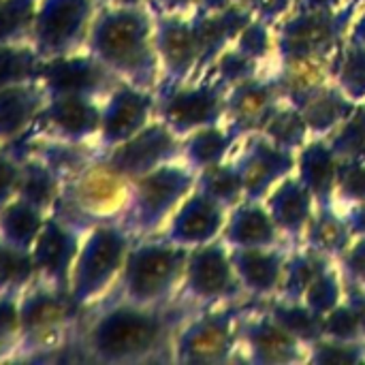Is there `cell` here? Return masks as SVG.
Instances as JSON below:
<instances>
[{
	"mask_svg": "<svg viewBox=\"0 0 365 365\" xmlns=\"http://www.w3.org/2000/svg\"><path fill=\"white\" fill-rule=\"evenodd\" d=\"M195 310L184 302L152 308L120 295L107 297L79 323L77 344L88 361L137 365L173 361V340Z\"/></svg>",
	"mask_w": 365,
	"mask_h": 365,
	"instance_id": "obj_1",
	"label": "cell"
},
{
	"mask_svg": "<svg viewBox=\"0 0 365 365\" xmlns=\"http://www.w3.org/2000/svg\"><path fill=\"white\" fill-rule=\"evenodd\" d=\"M86 49L120 81L154 90L160 83L156 17L148 4L101 6Z\"/></svg>",
	"mask_w": 365,
	"mask_h": 365,
	"instance_id": "obj_2",
	"label": "cell"
},
{
	"mask_svg": "<svg viewBox=\"0 0 365 365\" xmlns=\"http://www.w3.org/2000/svg\"><path fill=\"white\" fill-rule=\"evenodd\" d=\"M359 4L351 0L336 11L297 4L276 24V64L327 66L334 75L336 58L349 38Z\"/></svg>",
	"mask_w": 365,
	"mask_h": 365,
	"instance_id": "obj_3",
	"label": "cell"
},
{
	"mask_svg": "<svg viewBox=\"0 0 365 365\" xmlns=\"http://www.w3.org/2000/svg\"><path fill=\"white\" fill-rule=\"evenodd\" d=\"M133 242L135 235L120 220L86 229L68 284V295L83 317L115 293Z\"/></svg>",
	"mask_w": 365,
	"mask_h": 365,
	"instance_id": "obj_4",
	"label": "cell"
},
{
	"mask_svg": "<svg viewBox=\"0 0 365 365\" xmlns=\"http://www.w3.org/2000/svg\"><path fill=\"white\" fill-rule=\"evenodd\" d=\"M188 252V248L171 244L160 233L137 237L128 250L113 295L152 308L175 304L184 282Z\"/></svg>",
	"mask_w": 365,
	"mask_h": 365,
	"instance_id": "obj_5",
	"label": "cell"
},
{
	"mask_svg": "<svg viewBox=\"0 0 365 365\" xmlns=\"http://www.w3.org/2000/svg\"><path fill=\"white\" fill-rule=\"evenodd\" d=\"M21 329L19 357H45L62 351L71 338H77L83 314L73 304L68 291L36 280L19 295Z\"/></svg>",
	"mask_w": 365,
	"mask_h": 365,
	"instance_id": "obj_6",
	"label": "cell"
},
{
	"mask_svg": "<svg viewBox=\"0 0 365 365\" xmlns=\"http://www.w3.org/2000/svg\"><path fill=\"white\" fill-rule=\"evenodd\" d=\"M197 171L184 160L167 163L130 182V197L120 222L137 237L163 233L180 203L195 190Z\"/></svg>",
	"mask_w": 365,
	"mask_h": 365,
	"instance_id": "obj_7",
	"label": "cell"
},
{
	"mask_svg": "<svg viewBox=\"0 0 365 365\" xmlns=\"http://www.w3.org/2000/svg\"><path fill=\"white\" fill-rule=\"evenodd\" d=\"M248 302L195 310L175 334L173 364L218 365L240 361V319Z\"/></svg>",
	"mask_w": 365,
	"mask_h": 365,
	"instance_id": "obj_8",
	"label": "cell"
},
{
	"mask_svg": "<svg viewBox=\"0 0 365 365\" xmlns=\"http://www.w3.org/2000/svg\"><path fill=\"white\" fill-rule=\"evenodd\" d=\"M130 197V180L111 169L103 156L92 160L64 186V197L56 212L90 227L120 220Z\"/></svg>",
	"mask_w": 365,
	"mask_h": 365,
	"instance_id": "obj_9",
	"label": "cell"
},
{
	"mask_svg": "<svg viewBox=\"0 0 365 365\" xmlns=\"http://www.w3.org/2000/svg\"><path fill=\"white\" fill-rule=\"evenodd\" d=\"M180 302L192 310L244 304L246 295L231 261V250L222 240L192 248L188 252Z\"/></svg>",
	"mask_w": 365,
	"mask_h": 365,
	"instance_id": "obj_10",
	"label": "cell"
},
{
	"mask_svg": "<svg viewBox=\"0 0 365 365\" xmlns=\"http://www.w3.org/2000/svg\"><path fill=\"white\" fill-rule=\"evenodd\" d=\"M98 9L96 0H36L30 43L43 60L86 49Z\"/></svg>",
	"mask_w": 365,
	"mask_h": 365,
	"instance_id": "obj_11",
	"label": "cell"
},
{
	"mask_svg": "<svg viewBox=\"0 0 365 365\" xmlns=\"http://www.w3.org/2000/svg\"><path fill=\"white\" fill-rule=\"evenodd\" d=\"M227 92L212 73H205L167 92H156V118L184 139L192 130L225 124Z\"/></svg>",
	"mask_w": 365,
	"mask_h": 365,
	"instance_id": "obj_12",
	"label": "cell"
},
{
	"mask_svg": "<svg viewBox=\"0 0 365 365\" xmlns=\"http://www.w3.org/2000/svg\"><path fill=\"white\" fill-rule=\"evenodd\" d=\"M240 361L257 365L308 364V346L293 338L261 302L250 299L240 319Z\"/></svg>",
	"mask_w": 365,
	"mask_h": 365,
	"instance_id": "obj_13",
	"label": "cell"
},
{
	"mask_svg": "<svg viewBox=\"0 0 365 365\" xmlns=\"http://www.w3.org/2000/svg\"><path fill=\"white\" fill-rule=\"evenodd\" d=\"M156 49L160 58V83L156 92H167L201 77V41L190 15H154Z\"/></svg>",
	"mask_w": 365,
	"mask_h": 365,
	"instance_id": "obj_14",
	"label": "cell"
},
{
	"mask_svg": "<svg viewBox=\"0 0 365 365\" xmlns=\"http://www.w3.org/2000/svg\"><path fill=\"white\" fill-rule=\"evenodd\" d=\"M156 120V92L120 81L105 98L96 148L101 154L128 141Z\"/></svg>",
	"mask_w": 365,
	"mask_h": 365,
	"instance_id": "obj_15",
	"label": "cell"
},
{
	"mask_svg": "<svg viewBox=\"0 0 365 365\" xmlns=\"http://www.w3.org/2000/svg\"><path fill=\"white\" fill-rule=\"evenodd\" d=\"M88 227L71 220L60 212H51L30 250L36 278L62 291H68L73 265Z\"/></svg>",
	"mask_w": 365,
	"mask_h": 365,
	"instance_id": "obj_16",
	"label": "cell"
},
{
	"mask_svg": "<svg viewBox=\"0 0 365 365\" xmlns=\"http://www.w3.org/2000/svg\"><path fill=\"white\" fill-rule=\"evenodd\" d=\"M101 156L111 169L133 182L167 163L182 160V137L156 118L135 137Z\"/></svg>",
	"mask_w": 365,
	"mask_h": 365,
	"instance_id": "obj_17",
	"label": "cell"
},
{
	"mask_svg": "<svg viewBox=\"0 0 365 365\" xmlns=\"http://www.w3.org/2000/svg\"><path fill=\"white\" fill-rule=\"evenodd\" d=\"M233 160L244 178L246 199L263 201L284 178L295 173L297 152L284 150L261 133L242 137Z\"/></svg>",
	"mask_w": 365,
	"mask_h": 365,
	"instance_id": "obj_18",
	"label": "cell"
},
{
	"mask_svg": "<svg viewBox=\"0 0 365 365\" xmlns=\"http://www.w3.org/2000/svg\"><path fill=\"white\" fill-rule=\"evenodd\" d=\"M47 94H83L105 98L120 79L88 49L41 62L38 79Z\"/></svg>",
	"mask_w": 365,
	"mask_h": 365,
	"instance_id": "obj_19",
	"label": "cell"
},
{
	"mask_svg": "<svg viewBox=\"0 0 365 365\" xmlns=\"http://www.w3.org/2000/svg\"><path fill=\"white\" fill-rule=\"evenodd\" d=\"M103 101L83 94H47L32 135L94 145L101 130Z\"/></svg>",
	"mask_w": 365,
	"mask_h": 365,
	"instance_id": "obj_20",
	"label": "cell"
},
{
	"mask_svg": "<svg viewBox=\"0 0 365 365\" xmlns=\"http://www.w3.org/2000/svg\"><path fill=\"white\" fill-rule=\"evenodd\" d=\"M282 101L284 96L278 77L274 73V66H269L257 77L229 88L225 124H229L242 137L261 133Z\"/></svg>",
	"mask_w": 365,
	"mask_h": 365,
	"instance_id": "obj_21",
	"label": "cell"
},
{
	"mask_svg": "<svg viewBox=\"0 0 365 365\" xmlns=\"http://www.w3.org/2000/svg\"><path fill=\"white\" fill-rule=\"evenodd\" d=\"M229 210L201 190H192L169 218L163 237L182 248H199L222 237Z\"/></svg>",
	"mask_w": 365,
	"mask_h": 365,
	"instance_id": "obj_22",
	"label": "cell"
},
{
	"mask_svg": "<svg viewBox=\"0 0 365 365\" xmlns=\"http://www.w3.org/2000/svg\"><path fill=\"white\" fill-rule=\"evenodd\" d=\"M284 101L299 109L312 137H329L357 107V103L349 98L334 79L295 90L287 94Z\"/></svg>",
	"mask_w": 365,
	"mask_h": 365,
	"instance_id": "obj_23",
	"label": "cell"
},
{
	"mask_svg": "<svg viewBox=\"0 0 365 365\" xmlns=\"http://www.w3.org/2000/svg\"><path fill=\"white\" fill-rule=\"evenodd\" d=\"M291 248L293 246L229 248L237 278L250 299L265 302L280 293Z\"/></svg>",
	"mask_w": 365,
	"mask_h": 365,
	"instance_id": "obj_24",
	"label": "cell"
},
{
	"mask_svg": "<svg viewBox=\"0 0 365 365\" xmlns=\"http://www.w3.org/2000/svg\"><path fill=\"white\" fill-rule=\"evenodd\" d=\"M45 101L47 92L38 81L0 90V148L15 150L34 133Z\"/></svg>",
	"mask_w": 365,
	"mask_h": 365,
	"instance_id": "obj_25",
	"label": "cell"
},
{
	"mask_svg": "<svg viewBox=\"0 0 365 365\" xmlns=\"http://www.w3.org/2000/svg\"><path fill=\"white\" fill-rule=\"evenodd\" d=\"M263 203L287 242L291 246H299L317 212V199L304 186V182L295 173H291L263 199Z\"/></svg>",
	"mask_w": 365,
	"mask_h": 365,
	"instance_id": "obj_26",
	"label": "cell"
},
{
	"mask_svg": "<svg viewBox=\"0 0 365 365\" xmlns=\"http://www.w3.org/2000/svg\"><path fill=\"white\" fill-rule=\"evenodd\" d=\"M229 248H269V246H291L278 225L274 222L269 210L263 201L244 199L233 210H229L222 237Z\"/></svg>",
	"mask_w": 365,
	"mask_h": 365,
	"instance_id": "obj_27",
	"label": "cell"
},
{
	"mask_svg": "<svg viewBox=\"0 0 365 365\" xmlns=\"http://www.w3.org/2000/svg\"><path fill=\"white\" fill-rule=\"evenodd\" d=\"M340 160L342 158L336 154L327 137H312L302 150H297L295 175L312 192L317 205H334Z\"/></svg>",
	"mask_w": 365,
	"mask_h": 365,
	"instance_id": "obj_28",
	"label": "cell"
},
{
	"mask_svg": "<svg viewBox=\"0 0 365 365\" xmlns=\"http://www.w3.org/2000/svg\"><path fill=\"white\" fill-rule=\"evenodd\" d=\"M240 141L242 135L233 130L229 124L205 126L192 130L182 139V160L195 171H201L212 165L229 160L235 154Z\"/></svg>",
	"mask_w": 365,
	"mask_h": 365,
	"instance_id": "obj_29",
	"label": "cell"
},
{
	"mask_svg": "<svg viewBox=\"0 0 365 365\" xmlns=\"http://www.w3.org/2000/svg\"><path fill=\"white\" fill-rule=\"evenodd\" d=\"M64 178L47 165L41 156L32 152L21 154V180L17 195L41 207L43 212L51 214L58 210L62 197H64Z\"/></svg>",
	"mask_w": 365,
	"mask_h": 365,
	"instance_id": "obj_30",
	"label": "cell"
},
{
	"mask_svg": "<svg viewBox=\"0 0 365 365\" xmlns=\"http://www.w3.org/2000/svg\"><path fill=\"white\" fill-rule=\"evenodd\" d=\"M353 240H355V235H353V231L344 218V212L340 207L317 205V212L306 229L302 244L338 261L340 255L351 246Z\"/></svg>",
	"mask_w": 365,
	"mask_h": 365,
	"instance_id": "obj_31",
	"label": "cell"
},
{
	"mask_svg": "<svg viewBox=\"0 0 365 365\" xmlns=\"http://www.w3.org/2000/svg\"><path fill=\"white\" fill-rule=\"evenodd\" d=\"M47 216L41 207L15 195L0 207V240L15 248L32 250Z\"/></svg>",
	"mask_w": 365,
	"mask_h": 365,
	"instance_id": "obj_32",
	"label": "cell"
},
{
	"mask_svg": "<svg viewBox=\"0 0 365 365\" xmlns=\"http://www.w3.org/2000/svg\"><path fill=\"white\" fill-rule=\"evenodd\" d=\"M334 263H336L334 259H329L327 255H323L306 244L293 246L289 252L287 265H284V278H282L278 297L302 302L306 291L310 289V284L317 280V276Z\"/></svg>",
	"mask_w": 365,
	"mask_h": 365,
	"instance_id": "obj_33",
	"label": "cell"
},
{
	"mask_svg": "<svg viewBox=\"0 0 365 365\" xmlns=\"http://www.w3.org/2000/svg\"><path fill=\"white\" fill-rule=\"evenodd\" d=\"M265 310L293 336L297 338L304 346L317 344L321 338H325V317L317 314L310 306L304 302H293V299H282V297H272L261 302Z\"/></svg>",
	"mask_w": 365,
	"mask_h": 365,
	"instance_id": "obj_34",
	"label": "cell"
},
{
	"mask_svg": "<svg viewBox=\"0 0 365 365\" xmlns=\"http://www.w3.org/2000/svg\"><path fill=\"white\" fill-rule=\"evenodd\" d=\"M323 331L325 338L365 342V287L346 282L344 299L325 317Z\"/></svg>",
	"mask_w": 365,
	"mask_h": 365,
	"instance_id": "obj_35",
	"label": "cell"
},
{
	"mask_svg": "<svg viewBox=\"0 0 365 365\" xmlns=\"http://www.w3.org/2000/svg\"><path fill=\"white\" fill-rule=\"evenodd\" d=\"M197 190L207 195L210 199L218 201L227 210H233L237 203L246 199L244 190V178L233 160V156L225 163L212 165L207 169L197 171Z\"/></svg>",
	"mask_w": 365,
	"mask_h": 365,
	"instance_id": "obj_36",
	"label": "cell"
},
{
	"mask_svg": "<svg viewBox=\"0 0 365 365\" xmlns=\"http://www.w3.org/2000/svg\"><path fill=\"white\" fill-rule=\"evenodd\" d=\"M41 62L43 58L30 41L0 43V90L15 83L36 81Z\"/></svg>",
	"mask_w": 365,
	"mask_h": 365,
	"instance_id": "obj_37",
	"label": "cell"
},
{
	"mask_svg": "<svg viewBox=\"0 0 365 365\" xmlns=\"http://www.w3.org/2000/svg\"><path fill=\"white\" fill-rule=\"evenodd\" d=\"M261 135H265L269 141H274L276 145H280L284 150H291V152L302 150L312 139L304 115L289 101L280 103V107L272 113V118L263 126Z\"/></svg>",
	"mask_w": 365,
	"mask_h": 365,
	"instance_id": "obj_38",
	"label": "cell"
},
{
	"mask_svg": "<svg viewBox=\"0 0 365 365\" xmlns=\"http://www.w3.org/2000/svg\"><path fill=\"white\" fill-rule=\"evenodd\" d=\"M334 81L355 103L365 101V45L346 38L334 64Z\"/></svg>",
	"mask_w": 365,
	"mask_h": 365,
	"instance_id": "obj_39",
	"label": "cell"
},
{
	"mask_svg": "<svg viewBox=\"0 0 365 365\" xmlns=\"http://www.w3.org/2000/svg\"><path fill=\"white\" fill-rule=\"evenodd\" d=\"M36 280L30 250L15 248L0 240V293H24Z\"/></svg>",
	"mask_w": 365,
	"mask_h": 365,
	"instance_id": "obj_40",
	"label": "cell"
},
{
	"mask_svg": "<svg viewBox=\"0 0 365 365\" xmlns=\"http://www.w3.org/2000/svg\"><path fill=\"white\" fill-rule=\"evenodd\" d=\"M233 45L263 66L276 64V26L252 17L235 36Z\"/></svg>",
	"mask_w": 365,
	"mask_h": 365,
	"instance_id": "obj_41",
	"label": "cell"
},
{
	"mask_svg": "<svg viewBox=\"0 0 365 365\" xmlns=\"http://www.w3.org/2000/svg\"><path fill=\"white\" fill-rule=\"evenodd\" d=\"M344 291H346L344 276L340 274L338 265L334 263L317 276V280L310 284V289L306 291L302 302L306 306H310L317 314L327 317L331 310H336L340 306V302L344 299Z\"/></svg>",
	"mask_w": 365,
	"mask_h": 365,
	"instance_id": "obj_42",
	"label": "cell"
},
{
	"mask_svg": "<svg viewBox=\"0 0 365 365\" xmlns=\"http://www.w3.org/2000/svg\"><path fill=\"white\" fill-rule=\"evenodd\" d=\"M340 158L365 160V101L327 137Z\"/></svg>",
	"mask_w": 365,
	"mask_h": 365,
	"instance_id": "obj_43",
	"label": "cell"
},
{
	"mask_svg": "<svg viewBox=\"0 0 365 365\" xmlns=\"http://www.w3.org/2000/svg\"><path fill=\"white\" fill-rule=\"evenodd\" d=\"M265 68H269V66L259 64L257 60H252V58H248L246 53H242L235 45H231V47H227V49L216 58V62L210 66L207 73H212V75L229 90V88H233V86H237V83H242V81H246V79L257 77V75L263 73Z\"/></svg>",
	"mask_w": 365,
	"mask_h": 365,
	"instance_id": "obj_44",
	"label": "cell"
},
{
	"mask_svg": "<svg viewBox=\"0 0 365 365\" xmlns=\"http://www.w3.org/2000/svg\"><path fill=\"white\" fill-rule=\"evenodd\" d=\"M36 0H0V43L30 41Z\"/></svg>",
	"mask_w": 365,
	"mask_h": 365,
	"instance_id": "obj_45",
	"label": "cell"
},
{
	"mask_svg": "<svg viewBox=\"0 0 365 365\" xmlns=\"http://www.w3.org/2000/svg\"><path fill=\"white\" fill-rule=\"evenodd\" d=\"M308 364H365V342H349L336 338H321L308 349Z\"/></svg>",
	"mask_w": 365,
	"mask_h": 365,
	"instance_id": "obj_46",
	"label": "cell"
},
{
	"mask_svg": "<svg viewBox=\"0 0 365 365\" xmlns=\"http://www.w3.org/2000/svg\"><path fill=\"white\" fill-rule=\"evenodd\" d=\"M361 201H365V160L342 158L336 180L334 205L344 210Z\"/></svg>",
	"mask_w": 365,
	"mask_h": 365,
	"instance_id": "obj_47",
	"label": "cell"
},
{
	"mask_svg": "<svg viewBox=\"0 0 365 365\" xmlns=\"http://www.w3.org/2000/svg\"><path fill=\"white\" fill-rule=\"evenodd\" d=\"M21 180V154L0 148V207L17 195Z\"/></svg>",
	"mask_w": 365,
	"mask_h": 365,
	"instance_id": "obj_48",
	"label": "cell"
},
{
	"mask_svg": "<svg viewBox=\"0 0 365 365\" xmlns=\"http://www.w3.org/2000/svg\"><path fill=\"white\" fill-rule=\"evenodd\" d=\"M340 274L351 284L365 287V235H357L336 261Z\"/></svg>",
	"mask_w": 365,
	"mask_h": 365,
	"instance_id": "obj_49",
	"label": "cell"
},
{
	"mask_svg": "<svg viewBox=\"0 0 365 365\" xmlns=\"http://www.w3.org/2000/svg\"><path fill=\"white\" fill-rule=\"evenodd\" d=\"M21 293H0V336L11 338L19 344L21 312H19Z\"/></svg>",
	"mask_w": 365,
	"mask_h": 365,
	"instance_id": "obj_50",
	"label": "cell"
},
{
	"mask_svg": "<svg viewBox=\"0 0 365 365\" xmlns=\"http://www.w3.org/2000/svg\"><path fill=\"white\" fill-rule=\"evenodd\" d=\"M248 6L252 9L255 17L276 26L297 6V0H250Z\"/></svg>",
	"mask_w": 365,
	"mask_h": 365,
	"instance_id": "obj_51",
	"label": "cell"
},
{
	"mask_svg": "<svg viewBox=\"0 0 365 365\" xmlns=\"http://www.w3.org/2000/svg\"><path fill=\"white\" fill-rule=\"evenodd\" d=\"M201 0H148L145 4L154 15H190L199 9Z\"/></svg>",
	"mask_w": 365,
	"mask_h": 365,
	"instance_id": "obj_52",
	"label": "cell"
},
{
	"mask_svg": "<svg viewBox=\"0 0 365 365\" xmlns=\"http://www.w3.org/2000/svg\"><path fill=\"white\" fill-rule=\"evenodd\" d=\"M344 212V218L353 231V235H365V201L361 203H355V205H349L342 210Z\"/></svg>",
	"mask_w": 365,
	"mask_h": 365,
	"instance_id": "obj_53",
	"label": "cell"
},
{
	"mask_svg": "<svg viewBox=\"0 0 365 365\" xmlns=\"http://www.w3.org/2000/svg\"><path fill=\"white\" fill-rule=\"evenodd\" d=\"M349 38L359 41V43H364L365 45V0L359 4V11H357V15H355V19H353Z\"/></svg>",
	"mask_w": 365,
	"mask_h": 365,
	"instance_id": "obj_54",
	"label": "cell"
},
{
	"mask_svg": "<svg viewBox=\"0 0 365 365\" xmlns=\"http://www.w3.org/2000/svg\"><path fill=\"white\" fill-rule=\"evenodd\" d=\"M351 0H297V4L308 6V9H321V11H336L342 9Z\"/></svg>",
	"mask_w": 365,
	"mask_h": 365,
	"instance_id": "obj_55",
	"label": "cell"
},
{
	"mask_svg": "<svg viewBox=\"0 0 365 365\" xmlns=\"http://www.w3.org/2000/svg\"><path fill=\"white\" fill-rule=\"evenodd\" d=\"M19 357V344L11 338L0 336V364L2 361H11Z\"/></svg>",
	"mask_w": 365,
	"mask_h": 365,
	"instance_id": "obj_56",
	"label": "cell"
},
{
	"mask_svg": "<svg viewBox=\"0 0 365 365\" xmlns=\"http://www.w3.org/2000/svg\"><path fill=\"white\" fill-rule=\"evenodd\" d=\"M101 6H107V4H145L148 0H96Z\"/></svg>",
	"mask_w": 365,
	"mask_h": 365,
	"instance_id": "obj_57",
	"label": "cell"
},
{
	"mask_svg": "<svg viewBox=\"0 0 365 365\" xmlns=\"http://www.w3.org/2000/svg\"><path fill=\"white\" fill-rule=\"evenodd\" d=\"M233 2H242V4H248L250 0H233Z\"/></svg>",
	"mask_w": 365,
	"mask_h": 365,
	"instance_id": "obj_58",
	"label": "cell"
},
{
	"mask_svg": "<svg viewBox=\"0 0 365 365\" xmlns=\"http://www.w3.org/2000/svg\"><path fill=\"white\" fill-rule=\"evenodd\" d=\"M355 2H364V0H355Z\"/></svg>",
	"mask_w": 365,
	"mask_h": 365,
	"instance_id": "obj_59",
	"label": "cell"
}]
</instances>
